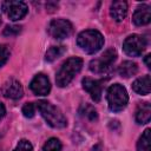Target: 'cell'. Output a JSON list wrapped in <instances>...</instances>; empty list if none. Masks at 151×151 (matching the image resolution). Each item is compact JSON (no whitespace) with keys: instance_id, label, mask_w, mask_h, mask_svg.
<instances>
[{"instance_id":"obj_9","label":"cell","mask_w":151,"mask_h":151,"mask_svg":"<svg viewBox=\"0 0 151 151\" xmlns=\"http://www.w3.org/2000/svg\"><path fill=\"white\" fill-rule=\"evenodd\" d=\"M29 87L32 92L37 96H47L51 91V83L47 76H45L44 73H38L32 79Z\"/></svg>"},{"instance_id":"obj_10","label":"cell","mask_w":151,"mask_h":151,"mask_svg":"<svg viewBox=\"0 0 151 151\" xmlns=\"http://www.w3.org/2000/svg\"><path fill=\"white\" fill-rule=\"evenodd\" d=\"M83 88L90 93L91 98L98 103L100 99H101V91H103V85H101V81L100 80H96V79H92V78H84L83 79Z\"/></svg>"},{"instance_id":"obj_22","label":"cell","mask_w":151,"mask_h":151,"mask_svg":"<svg viewBox=\"0 0 151 151\" xmlns=\"http://www.w3.org/2000/svg\"><path fill=\"white\" fill-rule=\"evenodd\" d=\"M9 58V50L6 45H0V67L4 66Z\"/></svg>"},{"instance_id":"obj_19","label":"cell","mask_w":151,"mask_h":151,"mask_svg":"<svg viewBox=\"0 0 151 151\" xmlns=\"http://www.w3.org/2000/svg\"><path fill=\"white\" fill-rule=\"evenodd\" d=\"M79 113H80L84 118H86V119H88V120H91V122H94V120H97V118H98L97 110H96L92 105H90V104H84V105L80 107Z\"/></svg>"},{"instance_id":"obj_14","label":"cell","mask_w":151,"mask_h":151,"mask_svg":"<svg viewBox=\"0 0 151 151\" xmlns=\"http://www.w3.org/2000/svg\"><path fill=\"white\" fill-rule=\"evenodd\" d=\"M150 85H151V79H150V76L146 74V76H144L142 78H138L133 81L132 90L138 94L145 96V94L150 93Z\"/></svg>"},{"instance_id":"obj_8","label":"cell","mask_w":151,"mask_h":151,"mask_svg":"<svg viewBox=\"0 0 151 151\" xmlns=\"http://www.w3.org/2000/svg\"><path fill=\"white\" fill-rule=\"evenodd\" d=\"M1 8L7 14V17L13 21L22 19L28 12L27 5L22 1H4L1 4Z\"/></svg>"},{"instance_id":"obj_13","label":"cell","mask_w":151,"mask_h":151,"mask_svg":"<svg viewBox=\"0 0 151 151\" xmlns=\"http://www.w3.org/2000/svg\"><path fill=\"white\" fill-rule=\"evenodd\" d=\"M127 14V4L125 1H113L110 6V15L113 20L120 22L126 18Z\"/></svg>"},{"instance_id":"obj_27","label":"cell","mask_w":151,"mask_h":151,"mask_svg":"<svg viewBox=\"0 0 151 151\" xmlns=\"http://www.w3.org/2000/svg\"><path fill=\"white\" fill-rule=\"evenodd\" d=\"M0 24H1V15H0Z\"/></svg>"},{"instance_id":"obj_1","label":"cell","mask_w":151,"mask_h":151,"mask_svg":"<svg viewBox=\"0 0 151 151\" xmlns=\"http://www.w3.org/2000/svg\"><path fill=\"white\" fill-rule=\"evenodd\" d=\"M35 105H37V110L40 112L41 117L45 119V122L50 126H52L54 129H63L67 125L66 117L53 104H51L46 100H40Z\"/></svg>"},{"instance_id":"obj_2","label":"cell","mask_w":151,"mask_h":151,"mask_svg":"<svg viewBox=\"0 0 151 151\" xmlns=\"http://www.w3.org/2000/svg\"><path fill=\"white\" fill-rule=\"evenodd\" d=\"M83 67V59L78 57H72L68 58L59 68L55 76V83L59 87H65L67 86L73 78L80 72Z\"/></svg>"},{"instance_id":"obj_21","label":"cell","mask_w":151,"mask_h":151,"mask_svg":"<svg viewBox=\"0 0 151 151\" xmlns=\"http://www.w3.org/2000/svg\"><path fill=\"white\" fill-rule=\"evenodd\" d=\"M35 110H37V105L34 103H26L22 106V114L26 118H32L35 113Z\"/></svg>"},{"instance_id":"obj_6","label":"cell","mask_w":151,"mask_h":151,"mask_svg":"<svg viewBox=\"0 0 151 151\" xmlns=\"http://www.w3.org/2000/svg\"><path fill=\"white\" fill-rule=\"evenodd\" d=\"M47 29H48V33L52 38L58 39V40H63V39H66L71 35V33L73 31V26L68 20L59 18V19H53L50 22Z\"/></svg>"},{"instance_id":"obj_20","label":"cell","mask_w":151,"mask_h":151,"mask_svg":"<svg viewBox=\"0 0 151 151\" xmlns=\"http://www.w3.org/2000/svg\"><path fill=\"white\" fill-rule=\"evenodd\" d=\"M42 151H61V143L58 138H50L44 147H42Z\"/></svg>"},{"instance_id":"obj_4","label":"cell","mask_w":151,"mask_h":151,"mask_svg":"<svg viewBox=\"0 0 151 151\" xmlns=\"http://www.w3.org/2000/svg\"><path fill=\"white\" fill-rule=\"evenodd\" d=\"M106 99L110 110L113 112H119L126 107L129 103V94L123 85L113 84L107 90Z\"/></svg>"},{"instance_id":"obj_15","label":"cell","mask_w":151,"mask_h":151,"mask_svg":"<svg viewBox=\"0 0 151 151\" xmlns=\"http://www.w3.org/2000/svg\"><path fill=\"white\" fill-rule=\"evenodd\" d=\"M151 119V106L149 103H142L136 111V122L138 124H146Z\"/></svg>"},{"instance_id":"obj_24","label":"cell","mask_w":151,"mask_h":151,"mask_svg":"<svg viewBox=\"0 0 151 151\" xmlns=\"http://www.w3.org/2000/svg\"><path fill=\"white\" fill-rule=\"evenodd\" d=\"M20 31H21L20 26H7L4 31V35H9V37L17 35V34L20 33Z\"/></svg>"},{"instance_id":"obj_12","label":"cell","mask_w":151,"mask_h":151,"mask_svg":"<svg viewBox=\"0 0 151 151\" xmlns=\"http://www.w3.org/2000/svg\"><path fill=\"white\" fill-rule=\"evenodd\" d=\"M132 20H133L134 25H137V26H143V25L149 24L151 20V7L146 4L138 5L133 13Z\"/></svg>"},{"instance_id":"obj_17","label":"cell","mask_w":151,"mask_h":151,"mask_svg":"<svg viewBox=\"0 0 151 151\" xmlns=\"http://www.w3.org/2000/svg\"><path fill=\"white\" fill-rule=\"evenodd\" d=\"M137 151H151L150 129H146L137 142Z\"/></svg>"},{"instance_id":"obj_11","label":"cell","mask_w":151,"mask_h":151,"mask_svg":"<svg viewBox=\"0 0 151 151\" xmlns=\"http://www.w3.org/2000/svg\"><path fill=\"white\" fill-rule=\"evenodd\" d=\"M2 94L9 99H20L24 94L21 84L17 79H8L2 86Z\"/></svg>"},{"instance_id":"obj_3","label":"cell","mask_w":151,"mask_h":151,"mask_svg":"<svg viewBox=\"0 0 151 151\" xmlns=\"http://www.w3.org/2000/svg\"><path fill=\"white\" fill-rule=\"evenodd\" d=\"M77 44L84 52L88 54H93L103 47L104 37L97 29H86L78 34Z\"/></svg>"},{"instance_id":"obj_18","label":"cell","mask_w":151,"mask_h":151,"mask_svg":"<svg viewBox=\"0 0 151 151\" xmlns=\"http://www.w3.org/2000/svg\"><path fill=\"white\" fill-rule=\"evenodd\" d=\"M66 51L65 46H52L47 50L46 54H45V59L47 61H54L55 59H58L59 57H61Z\"/></svg>"},{"instance_id":"obj_26","label":"cell","mask_w":151,"mask_h":151,"mask_svg":"<svg viewBox=\"0 0 151 151\" xmlns=\"http://www.w3.org/2000/svg\"><path fill=\"white\" fill-rule=\"evenodd\" d=\"M150 59H151V54H147L146 57H145V59H144V61H145V64H146V66L150 68L151 67V63H150Z\"/></svg>"},{"instance_id":"obj_25","label":"cell","mask_w":151,"mask_h":151,"mask_svg":"<svg viewBox=\"0 0 151 151\" xmlns=\"http://www.w3.org/2000/svg\"><path fill=\"white\" fill-rule=\"evenodd\" d=\"M5 114H6V109H5V105L2 104V103H0V120L5 117Z\"/></svg>"},{"instance_id":"obj_28","label":"cell","mask_w":151,"mask_h":151,"mask_svg":"<svg viewBox=\"0 0 151 151\" xmlns=\"http://www.w3.org/2000/svg\"><path fill=\"white\" fill-rule=\"evenodd\" d=\"M0 151H1V150H0Z\"/></svg>"},{"instance_id":"obj_16","label":"cell","mask_w":151,"mask_h":151,"mask_svg":"<svg viewBox=\"0 0 151 151\" xmlns=\"http://www.w3.org/2000/svg\"><path fill=\"white\" fill-rule=\"evenodd\" d=\"M138 71V66L136 63L133 61H130V60H126V61H123L120 64V66L118 67V73L119 76L124 77V78H130L132 76H134Z\"/></svg>"},{"instance_id":"obj_23","label":"cell","mask_w":151,"mask_h":151,"mask_svg":"<svg viewBox=\"0 0 151 151\" xmlns=\"http://www.w3.org/2000/svg\"><path fill=\"white\" fill-rule=\"evenodd\" d=\"M13 151H33V146L28 140L21 139Z\"/></svg>"},{"instance_id":"obj_5","label":"cell","mask_w":151,"mask_h":151,"mask_svg":"<svg viewBox=\"0 0 151 151\" xmlns=\"http://www.w3.org/2000/svg\"><path fill=\"white\" fill-rule=\"evenodd\" d=\"M117 59V52L113 48L106 50L99 58L93 59L90 63V70L94 73H104L111 68Z\"/></svg>"},{"instance_id":"obj_7","label":"cell","mask_w":151,"mask_h":151,"mask_svg":"<svg viewBox=\"0 0 151 151\" xmlns=\"http://www.w3.org/2000/svg\"><path fill=\"white\" fill-rule=\"evenodd\" d=\"M146 47V39L139 34L129 35L123 42L124 52L130 57H139Z\"/></svg>"}]
</instances>
